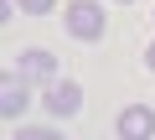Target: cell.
Wrapping results in <instances>:
<instances>
[{
  "instance_id": "2",
  "label": "cell",
  "mask_w": 155,
  "mask_h": 140,
  "mask_svg": "<svg viewBox=\"0 0 155 140\" xmlns=\"http://www.w3.org/2000/svg\"><path fill=\"white\" fill-rule=\"evenodd\" d=\"M31 104V88H26V73H5L0 78V114L5 119H21Z\"/></svg>"
},
{
  "instance_id": "6",
  "label": "cell",
  "mask_w": 155,
  "mask_h": 140,
  "mask_svg": "<svg viewBox=\"0 0 155 140\" xmlns=\"http://www.w3.org/2000/svg\"><path fill=\"white\" fill-rule=\"evenodd\" d=\"M26 16H52V0H16Z\"/></svg>"
},
{
  "instance_id": "5",
  "label": "cell",
  "mask_w": 155,
  "mask_h": 140,
  "mask_svg": "<svg viewBox=\"0 0 155 140\" xmlns=\"http://www.w3.org/2000/svg\"><path fill=\"white\" fill-rule=\"evenodd\" d=\"M21 73L52 78V73H57V57H52V52H41V47H31V52H21Z\"/></svg>"
},
{
  "instance_id": "1",
  "label": "cell",
  "mask_w": 155,
  "mask_h": 140,
  "mask_svg": "<svg viewBox=\"0 0 155 140\" xmlns=\"http://www.w3.org/2000/svg\"><path fill=\"white\" fill-rule=\"evenodd\" d=\"M104 26H109L104 5H93V0H72V5H67V31H72L78 42H98Z\"/></svg>"
},
{
  "instance_id": "7",
  "label": "cell",
  "mask_w": 155,
  "mask_h": 140,
  "mask_svg": "<svg viewBox=\"0 0 155 140\" xmlns=\"http://www.w3.org/2000/svg\"><path fill=\"white\" fill-rule=\"evenodd\" d=\"M145 57H150V67H155V47H150V52H145Z\"/></svg>"
},
{
  "instance_id": "3",
  "label": "cell",
  "mask_w": 155,
  "mask_h": 140,
  "mask_svg": "<svg viewBox=\"0 0 155 140\" xmlns=\"http://www.w3.org/2000/svg\"><path fill=\"white\" fill-rule=\"evenodd\" d=\"M41 104H47V114H52V119H72L78 109H83V88L62 78V83H52V88H47V99H41Z\"/></svg>"
},
{
  "instance_id": "4",
  "label": "cell",
  "mask_w": 155,
  "mask_h": 140,
  "mask_svg": "<svg viewBox=\"0 0 155 140\" xmlns=\"http://www.w3.org/2000/svg\"><path fill=\"white\" fill-rule=\"evenodd\" d=\"M119 135H124V140L155 135V109H145V104H129V109L119 114Z\"/></svg>"
},
{
  "instance_id": "8",
  "label": "cell",
  "mask_w": 155,
  "mask_h": 140,
  "mask_svg": "<svg viewBox=\"0 0 155 140\" xmlns=\"http://www.w3.org/2000/svg\"><path fill=\"white\" fill-rule=\"evenodd\" d=\"M119 5H129V0H119Z\"/></svg>"
}]
</instances>
